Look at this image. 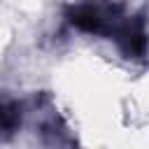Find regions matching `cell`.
<instances>
[{
	"label": "cell",
	"instance_id": "1",
	"mask_svg": "<svg viewBox=\"0 0 149 149\" xmlns=\"http://www.w3.org/2000/svg\"><path fill=\"white\" fill-rule=\"evenodd\" d=\"M68 19H70V23L74 28H79L84 33L112 37V33L126 19V14H123V5H119V2H112V0H88V2L72 5L68 9Z\"/></svg>",
	"mask_w": 149,
	"mask_h": 149
},
{
	"label": "cell",
	"instance_id": "2",
	"mask_svg": "<svg viewBox=\"0 0 149 149\" xmlns=\"http://www.w3.org/2000/svg\"><path fill=\"white\" fill-rule=\"evenodd\" d=\"M112 40L119 44V49L123 51L126 58H142L147 54V28H144V19L137 16H126L116 30L112 33Z\"/></svg>",
	"mask_w": 149,
	"mask_h": 149
},
{
	"label": "cell",
	"instance_id": "3",
	"mask_svg": "<svg viewBox=\"0 0 149 149\" xmlns=\"http://www.w3.org/2000/svg\"><path fill=\"white\" fill-rule=\"evenodd\" d=\"M21 126V105L12 100H0V137L12 135Z\"/></svg>",
	"mask_w": 149,
	"mask_h": 149
}]
</instances>
